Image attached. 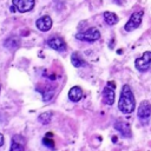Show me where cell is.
<instances>
[{
    "label": "cell",
    "mask_w": 151,
    "mask_h": 151,
    "mask_svg": "<svg viewBox=\"0 0 151 151\" xmlns=\"http://www.w3.org/2000/svg\"><path fill=\"white\" fill-rule=\"evenodd\" d=\"M118 109L124 114H130L136 109L134 96L131 91V87L127 84H125L122 87V92H120V97H119V101H118Z\"/></svg>",
    "instance_id": "cell-1"
},
{
    "label": "cell",
    "mask_w": 151,
    "mask_h": 151,
    "mask_svg": "<svg viewBox=\"0 0 151 151\" xmlns=\"http://www.w3.org/2000/svg\"><path fill=\"white\" fill-rule=\"evenodd\" d=\"M134 66L140 72H146L151 70V52H144L142 57L134 60Z\"/></svg>",
    "instance_id": "cell-2"
},
{
    "label": "cell",
    "mask_w": 151,
    "mask_h": 151,
    "mask_svg": "<svg viewBox=\"0 0 151 151\" xmlns=\"http://www.w3.org/2000/svg\"><path fill=\"white\" fill-rule=\"evenodd\" d=\"M143 14H144V12H143V11H137V12L132 13V14H131V17H130V19H129V20H127V22L125 24L124 29H125L126 32H131V31H133V29L138 28V27L140 26V24H142Z\"/></svg>",
    "instance_id": "cell-3"
},
{
    "label": "cell",
    "mask_w": 151,
    "mask_h": 151,
    "mask_svg": "<svg viewBox=\"0 0 151 151\" xmlns=\"http://www.w3.org/2000/svg\"><path fill=\"white\" fill-rule=\"evenodd\" d=\"M76 38L78 40H83V41H96L100 38V32L96 28V27H90L88 29H86L85 32H81V33H78L76 35Z\"/></svg>",
    "instance_id": "cell-4"
},
{
    "label": "cell",
    "mask_w": 151,
    "mask_h": 151,
    "mask_svg": "<svg viewBox=\"0 0 151 151\" xmlns=\"http://www.w3.org/2000/svg\"><path fill=\"white\" fill-rule=\"evenodd\" d=\"M114 81H109L103 90V100L106 105H112L114 103Z\"/></svg>",
    "instance_id": "cell-5"
},
{
    "label": "cell",
    "mask_w": 151,
    "mask_h": 151,
    "mask_svg": "<svg viewBox=\"0 0 151 151\" xmlns=\"http://www.w3.org/2000/svg\"><path fill=\"white\" fill-rule=\"evenodd\" d=\"M138 118L142 120V123H147L149 118L151 117V104L146 100L142 101L140 105L138 106V111H137Z\"/></svg>",
    "instance_id": "cell-6"
},
{
    "label": "cell",
    "mask_w": 151,
    "mask_h": 151,
    "mask_svg": "<svg viewBox=\"0 0 151 151\" xmlns=\"http://www.w3.org/2000/svg\"><path fill=\"white\" fill-rule=\"evenodd\" d=\"M12 4L20 13L28 12L34 7V0H12Z\"/></svg>",
    "instance_id": "cell-7"
},
{
    "label": "cell",
    "mask_w": 151,
    "mask_h": 151,
    "mask_svg": "<svg viewBox=\"0 0 151 151\" xmlns=\"http://www.w3.org/2000/svg\"><path fill=\"white\" fill-rule=\"evenodd\" d=\"M114 129L124 137V138H130L131 137V126L125 120H117L114 123Z\"/></svg>",
    "instance_id": "cell-8"
},
{
    "label": "cell",
    "mask_w": 151,
    "mask_h": 151,
    "mask_svg": "<svg viewBox=\"0 0 151 151\" xmlns=\"http://www.w3.org/2000/svg\"><path fill=\"white\" fill-rule=\"evenodd\" d=\"M47 45L51 48H53V50H55L58 52H64L66 50V42L60 37H52V38H50L47 40Z\"/></svg>",
    "instance_id": "cell-9"
},
{
    "label": "cell",
    "mask_w": 151,
    "mask_h": 151,
    "mask_svg": "<svg viewBox=\"0 0 151 151\" xmlns=\"http://www.w3.org/2000/svg\"><path fill=\"white\" fill-rule=\"evenodd\" d=\"M35 26L41 32H47L52 27V19L48 15H44L35 21Z\"/></svg>",
    "instance_id": "cell-10"
},
{
    "label": "cell",
    "mask_w": 151,
    "mask_h": 151,
    "mask_svg": "<svg viewBox=\"0 0 151 151\" xmlns=\"http://www.w3.org/2000/svg\"><path fill=\"white\" fill-rule=\"evenodd\" d=\"M25 145H26V139L20 136V134H15L13 136L12 138V144H11V150L13 151H21L25 149Z\"/></svg>",
    "instance_id": "cell-11"
},
{
    "label": "cell",
    "mask_w": 151,
    "mask_h": 151,
    "mask_svg": "<svg viewBox=\"0 0 151 151\" xmlns=\"http://www.w3.org/2000/svg\"><path fill=\"white\" fill-rule=\"evenodd\" d=\"M83 96H84L83 90H81L79 86H73V87H71L70 91H68V99H70L71 101H74V103L79 101V100L83 98Z\"/></svg>",
    "instance_id": "cell-12"
},
{
    "label": "cell",
    "mask_w": 151,
    "mask_h": 151,
    "mask_svg": "<svg viewBox=\"0 0 151 151\" xmlns=\"http://www.w3.org/2000/svg\"><path fill=\"white\" fill-rule=\"evenodd\" d=\"M71 63H72V65L74 67H81V66H85L86 65V61L83 59V57L78 52L72 53V55H71Z\"/></svg>",
    "instance_id": "cell-13"
},
{
    "label": "cell",
    "mask_w": 151,
    "mask_h": 151,
    "mask_svg": "<svg viewBox=\"0 0 151 151\" xmlns=\"http://www.w3.org/2000/svg\"><path fill=\"white\" fill-rule=\"evenodd\" d=\"M103 17H104L105 22H106L107 25H110V26L116 25V24L118 22V17H117V14L113 13V12H109V11H106V12H104Z\"/></svg>",
    "instance_id": "cell-14"
},
{
    "label": "cell",
    "mask_w": 151,
    "mask_h": 151,
    "mask_svg": "<svg viewBox=\"0 0 151 151\" xmlns=\"http://www.w3.org/2000/svg\"><path fill=\"white\" fill-rule=\"evenodd\" d=\"M20 45V40L17 38V37H9L8 39H6L5 41V46L6 48H9V50H15L18 48Z\"/></svg>",
    "instance_id": "cell-15"
},
{
    "label": "cell",
    "mask_w": 151,
    "mask_h": 151,
    "mask_svg": "<svg viewBox=\"0 0 151 151\" xmlns=\"http://www.w3.org/2000/svg\"><path fill=\"white\" fill-rule=\"evenodd\" d=\"M39 122H41L42 124H48L50 122H51V119H52V113L51 112H44V113H41L40 116H39Z\"/></svg>",
    "instance_id": "cell-16"
},
{
    "label": "cell",
    "mask_w": 151,
    "mask_h": 151,
    "mask_svg": "<svg viewBox=\"0 0 151 151\" xmlns=\"http://www.w3.org/2000/svg\"><path fill=\"white\" fill-rule=\"evenodd\" d=\"M51 136H52V134H51V133H48L46 137H44V139H42V144H44L45 146L50 147V149H53V147H54V142H53V139H51V138H50Z\"/></svg>",
    "instance_id": "cell-17"
},
{
    "label": "cell",
    "mask_w": 151,
    "mask_h": 151,
    "mask_svg": "<svg viewBox=\"0 0 151 151\" xmlns=\"http://www.w3.org/2000/svg\"><path fill=\"white\" fill-rule=\"evenodd\" d=\"M4 145V136H2V133H0V147Z\"/></svg>",
    "instance_id": "cell-18"
},
{
    "label": "cell",
    "mask_w": 151,
    "mask_h": 151,
    "mask_svg": "<svg viewBox=\"0 0 151 151\" xmlns=\"http://www.w3.org/2000/svg\"><path fill=\"white\" fill-rule=\"evenodd\" d=\"M0 90H1V87H0Z\"/></svg>",
    "instance_id": "cell-19"
}]
</instances>
